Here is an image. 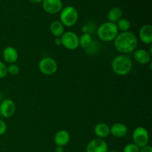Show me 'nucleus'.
<instances>
[{"label":"nucleus","mask_w":152,"mask_h":152,"mask_svg":"<svg viewBox=\"0 0 152 152\" xmlns=\"http://www.w3.org/2000/svg\"><path fill=\"white\" fill-rule=\"evenodd\" d=\"M113 42L116 50L122 54H127L134 52L138 45L137 37L132 31L118 34Z\"/></svg>","instance_id":"obj_1"},{"label":"nucleus","mask_w":152,"mask_h":152,"mask_svg":"<svg viewBox=\"0 0 152 152\" xmlns=\"http://www.w3.org/2000/svg\"><path fill=\"white\" fill-rule=\"evenodd\" d=\"M139 39L142 43L145 45H151L152 43V26L146 24L141 27L139 31Z\"/></svg>","instance_id":"obj_12"},{"label":"nucleus","mask_w":152,"mask_h":152,"mask_svg":"<svg viewBox=\"0 0 152 152\" xmlns=\"http://www.w3.org/2000/svg\"><path fill=\"white\" fill-rule=\"evenodd\" d=\"M99 44H98L96 42L93 41V42L91 43L90 46L87 49H86V53H90V54H93V53H96L99 50Z\"/></svg>","instance_id":"obj_23"},{"label":"nucleus","mask_w":152,"mask_h":152,"mask_svg":"<svg viewBox=\"0 0 152 152\" xmlns=\"http://www.w3.org/2000/svg\"><path fill=\"white\" fill-rule=\"evenodd\" d=\"M50 31L53 37H61L65 33V26L61 23L60 21L55 20L50 25Z\"/></svg>","instance_id":"obj_17"},{"label":"nucleus","mask_w":152,"mask_h":152,"mask_svg":"<svg viewBox=\"0 0 152 152\" xmlns=\"http://www.w3.org/2000/svg\"><path fill=\"white\" fill-rule=\"evenodd\" d=\"M108 152H119L117 151H108Z\"/></svg>","instance_id":"obj_31"},{"label":"nucleus","mask_w":152,"mask_h":152,"mask_svg":"<svg viewBox=\"0 0 152 152\" xmlns=\"http://www.w3.org/2000/svg\"><path fill=\"white\" fill-rule=\"evenodd\" d=\"M94 39L92 35L89 34H83L79 37V45L84 50L87 49L93 42Z\"/></svg>","instance_id":"obj_19"},{"label":"nucleus","mask_w":152,"mask_h":152,"mask_svg":"<svg viewBox=\"0 0 152 152\" xmlns=\"http://www.w3.org/2000/svg\"><path fill=\"white\" fill-rule=\"evenodd\" d=\"M54 44L56 45H57V46L62 45V42H61L60 37H56V38H55Z\"/></svg>","instance_id":"obj_28"},{"label":"nucleus","mask_w":152,"mask_h":152,"mask_svg":"<svg viewBox=\"0 0 152 152\" xmlns=\"http://www.w3.org/2000/svg\"><path fill=\"white\" fill-rule=\"evenodd\" d=\"M94 134L99 139H105L110 135V126L105 123H99L95 126Z\"/></svg>","instance_id":"obj_16"},{"label":"nucleus","mask_w":152,"mask_h":152,"mask_svg":"<svg viewBox=\"0 0 152 152\" xmlns=\"http://www.w3.org/2000/svg\"><path fill=\"white\" fill-rule=\"evenodd\" d=\"M59 21L65 27H72L77 24L79 19V13L74 6L63 7L60 11Z\"/></svg>","instance_id":"obj_4"},{"label":"nucleus","mask_w":152,"mask_h":152,"mask_svg":"<svg viewBox=\"0 0 152 152\" xmlns=\"http://www.w3.org/2000/svg\"><path fill=\"white\" fill-rule=\"evenodd\" d=\"M134 58L140 65H147L151 62V54L145 49H136L134 51Z\"/></svg>","instance_id":"obj_13"},{"label":"nucleus","mask_w":152,"mask_h":152,"mask_svg":"<svg viewBox=\"0 0 152 152\" xmlns=\"http://www.w3.org/2000/svg\"><path fill=\"white\" fill-rule=\"evenodd\" d=\"M140 152H152L151 146L148 145H145V146L140 148Z\"/></svg>","instance_id":"obj_27"},{"label":"nucleus","mask_w":152,"mask_h":152,"mask_svg":"<svg viewBox=\"0 0 152 152\" xmlns=\"http://www.w3.org/2000/svg\"><path fill=\"white\" fill-rule=\"evenodd\" d=\"M60 38L62 45H63L66 49L73 50L80 47L78 35L73 31L65 32Z\"/></svg>","instance_id":"obj_7"},{"label":"nucleus","mask_w":152,"mask_h":152,"mask_svg":"<svg viewBox=\"0 0 152 152\" xmlns=\"http://www.w3.org/2000/svg\"><path fill=\"white\" fill-rule=\"evenodd\" d=\"M132 140L133 143L137 145L139 148L148 145L149 142V134L145 128L137 127L132 132Z\"/></svg>","instance_id":"obj_5"},{"label":"nucleus","mask_w":152,"mask_h":152,"mask_svg":"<svg viewBox=\"0 0 152 152\" xmlns=\"http://www.w3.org/2000/svg\"><path fill=\"white\" fill-rule=\"evenodd\" d=\"M43 0H29V1H31L33 4H39V3L42 2Z\"/></svg>","instance_id":"obj_30"},{"label":"nucleus","mask_w":152,"mask_h":152,"mask_svg":"<svg viewBox=\"0 0 152 152\" xmlns=\"http://www.w3.org/2000/svg\"><path fill=\"white\" fill-rule=\"evenodd\" d=\"M6 132H7V125L4 120L0 119V136L4 134Z\"/></svg>","instance_id":"obj_26"},{"label":"nucleus","mask_w":152,"mask_h":152,"mask_svg":"<svg viewBox=\"0 0 152 152\" xmlns=\"http://www.w3.org/2000/svg\"><path fill=\"white\" fill-rule=\"evenodd\" d=\"M108 145L105 140L99 138H96L88 143L86 152H108Z\"/></svg>","instance_id":"obj_10"},{"label":"nucleus","mask_w":152,"mask_h":152,"mask_svg":"<svg viewBox=\"0 0 152 152\" xmlns=\"http://www.w3.org/2000/svg\"><path fill=\"white\" fill-rule=\"evenodd\" d=\"M2 57L4 60L9 65L16 63L19 58V53L15 48L12 46H7L3 50Z\"/></svg>","instance_id":"obj_11"},{"label":"nucleus","mask_w":152,"mask_h":152,"mask_svg":"<svg viewBox=\"0 0 152 152\" xmlns=\"http://www.w3.org/2000/svg\"><path fill=\"white\" fill-rule=\"evenodd\" d=\"M128 133V127L121 123H117L113 124L110 127V134L113 137L117 138L124 137Z\"/></svg>","instance_id":"obj_15"},{"label":"nucleus","mask_w":152,"mask_h":152,"mask_svg":"<svg viewBox=\"0 0 152 152\" xmlns=\"http://www.w3.org/2000/svg\"><path fill=\"white\" fill-rule=\"evenodd\" d=\"M39 69L40 72L46 76L54 74L57 71L58 64L54 59L51 57H44L40 60L39 63Z\"/></svg>","instance_id":"obj_6"},{"label":"nucleus","mask_w":152,"mask_h":152,"mask_svg":"<svg viewBox=\"0 0 152 152\" xmlns=\"http://www.w3.org/2000/svg\"><path fill=\"white\" fill-rule=\"evenodd\" d=\"M55 152H65V150L63 147L56 146V148H55Z\"/></svg>","instance_id":"obj_29"},{"label":"nucleus","mask_w":152,"mask_h":152,"mask_svg":"<svg viewBox=\"0 0 152 152\" xmlns=\"http://www.w3.org/2000/svg\"><path fill=\"white\" fill-rule=\"evenodd\" d=\"M117 28L119 31L121 32H126V31H129V29L131 28V22H129L128 19H120L118 22L116 23Z\"/></svg>","instance_id":"obj_21"},{"label":"nucleus","mask_w":152,"mask_h":152,"mask_svg":"<svg viewBox=\"0 0 152 152\" xmlns=\"http://www.w3.org/2000/svg\"><path fill=\"white\" fill-rule=\"evenodd\" d=\"M42 7L45 13L56 14L60 13L63 8V2L62 0H43Z\"/></svg>","instance_id":"obj_8"},{"label":"nucleus","mask_w":152,"mask_h":152,"mask_svg":"<svg viewBox=\"0 0 152 152\" xmlns=\"http://www.w3.org/2000/svg\"><path fill=\"white\" fill-rule=\"evenodd\" d=\"M20 68H19V65H16V63L10 64L7 66V74H10V75H17L19 73Z\"/></svg>","instance_id":"obj_22"},{"label":"nucleus","mask_w":152,"mask_h":152,"mask_svg":"<svg viewBox=\"0 0 152 152\" xmlns=\"http://www.w3.org/2000/svg\"><path fill=\"white\" fill-rule=\"evenodd\" d=\"M119 34V30L115 23L107 22L99 25L96 29L97 37L101 41L105 42H113Z\"/></svg>","instance_id":"obj_3"},{"label":"nucleus","mask_w":152,"mask_h":152,"mask_svg":"<svg viewBox=\"0 0 152 152\" xmlns=\"http://www.w3.org/2000/svg\"><path fill=\"white\" fill-rule=\"evenodd\" d=\"M71 140V135L69 132L66 130H59L55 134L54 138V143L56 144V146H62L64 147L68 145V142Z\"/></svg>","instance_id":"obj_14"},{"label":"nucleus","mask_w":152,"mask_h":152,"mask_svg":"<svg viewBox=\"0 0 152 152\" xmlns=\"http://www.w3.org/2000/svg\"><path fill=\"white\" fill-rule=\"evenodd\" d=\"M7 75V66L3 62L0 61V79L4 78Z\"/></svg>","instance_id":"obj_25"},{"label":"nucleus","mask_w":152,"mask_h":152,"mask_svg":"<svg viewBox=\"0 0 152 152\" xmlns=\"http://www.w3.org/2000/svg\"><path fill=\"white\" fill-rule=\"evenodd\" d=\"M122 16H123V10H122V9L118 7H113L108 11V22L116 24L120 19H122Z\"/></svg>","instance_id":"obj_18"},{"label":"nucleus","mask_w":152,"mask_h":152,"mask_svg":"<svg viewBox=\"0 0 152 152\" xmlns=\"http://www.w3.org/2000/svg\"><path fill=\"white\" fill-rule=\"evenodd\" d=\"M16 110V104L11 99H4L0 104V114L4 118L11 117Z\"/></svg>","instance_id":"obj_9"},{"label":"nucleus","mask_w":152,"mask_h":152,"mask_svg":"<svg viewBox=\"0 0 152 152\" xmlns=\"http://www.w3.org/2000/svg\"><path fill=\"white\" fill-rule=\"evenodd\" d=\"M96 25L94 22H88L85 23L82 27V31L83 34H89L92 35L93 33L96 31Z\"/></svg>","instance_id":"obj_20"},{"label":"nucleus","mask_w":152,"mask_h":152,"mask_svg":"<svg viewBox=\"0 0 152 152\" xmlns=\"http://www.w3.org/2000/svg\"><path fill=\"white\" fill-rule=\"evenodd\" d=\"M139 147L134 143H129L124 147L123 148V152H140Z\"/></svg>","instance_id":"obj_24"},{"label":"nucleus","mask_w":152,"mask_h":152,"mask_svg":"<svg viewBox=\"0 0 152 152\" xmlns=\"http://www.w3.org/2000/svg\"><path fill=\"white\" fill-rule=\"evenodd\" d=\"M133 63L130 58L125 54L115 56L111 62V68L115 74L118 76H126L132 71Z\"/></svg>","instance_id":"obj_2"}]
</instances>
